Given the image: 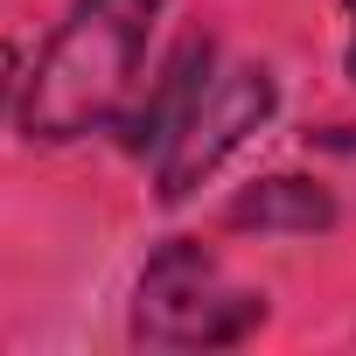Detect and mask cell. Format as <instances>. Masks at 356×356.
Segmentation results:
<instances>
[{
	"label": "cell",
	"mask_w": 356,
	"mask_h": 356,
	"mask_svg": "<svg viewBox=\"0 0 356 356\" xmlns=\"http://www.w3.org/2000/svg\"><path fill=\"white\" fill-rule=\"evenodd\" d=\"M349 8H356V0H349Z\"/></svg>",
	"instance_id": "8"
},
{
	"label": "cell",
	"mask_w": 356,
	"mask_h": 356,
	"mask_svg": "<svg viewBox=\"0 0 356 356\" xmlns=\"http://www.w3.org/2000/svg\"><path fill=\"white\" fill-rule=\"evenodd\" d=\"M349 77H356V42H349Z\"/></svg>",
	"instance_id": "7"
},
{
	"label": "cell",
	"mask_w": 356,
	"mask_h": 356,
	"mask_svg": "<svg viewBox=\"0 0 356 356\" xmlns=\"http://www.w3.org/2000/svg\"><path fill=\"white\" fill-rule=\"evenodd\" d=\"M161 8L168 0H77L49 42V56L29 77L22 126L35 140H77V133L119 119Z\"/></svg>",
	"instance_id": "1"
},
{
	"label": "cell",
	"mask_w": 356,
	"mask_h": 356,
	"mask_svg": "<svg viewBox=\"0 0 356 356\" xmlns=\"http://www.w3.org/2000/svg\"><path fill=\"white\" fill-rule=\"evenodd\" d=\"M231 224L238 231H328L335 224V203L321 182H300V175H273V182L245 189L231 203Z\"/></svg>",
	"instance_id": "4"
},
{
	"label": "cell",
	"mask_w": 356,
	"mask_h": 356,
	"mask_svg": "<svg viewBox=\"0 0 356 356\" xmlns=\"http://www.w3.org/2000/svg\"><path fill=\"white\" fill-rule=\"evenodd\" d=\"M266 321V293L238 286L203 245L175 238L147 259L133 300V342L147 349H224Z\"/></svg>",
	"instance_id": "2"
},
{
	"label": "cell",
	"mask_w": 356,
	"mask_h": 356,
	"mask_svg": "<svg viewBox=\"0 0 356 356\" xmlns=\"http://www.w3.org/2000/svg\"><path fill=\"white\" fill-rule=\"evenodd\" d=\"M203 77H210V42H189L182 56L168 63V77L147 91V105L126 119V147L154 161V154L168 147V133L182 126V112H189V98H196V84H203Z\"/></svg>",
	"instance_id": "5"
},
{
	"label": "cell",
	"mask_w": 356,
	"mask_h": 356,
	"mask_svg": "<svg viewBox=\"0 0 356 356\" xmlns=\"http://www.w3.org/2000/svg\"><path fill=\"white\" fill-rule=\"evenodd\" d=\"M8 84H15V49L0 42V91H8Z\"/></svg>",
	"instance_id": "6"
},
{
	"label": "cell",
	"mask_w": 356,
	"mask_h": 356,
	"mask_svg": "<svg viewBox=\"0 0 356 356\" xmlns=\"http://www.w3.org/2000/svg\"><path fill=\"white\" fill-rule=\"evenodd\" d=\"M273 112V77L259 63H231V70H210L182 112V126L168 133V147L154 154V182H161V203H182L203 175L238 154Z\"/></svg>",
	"instance_id": "3"
}]
</instances>
